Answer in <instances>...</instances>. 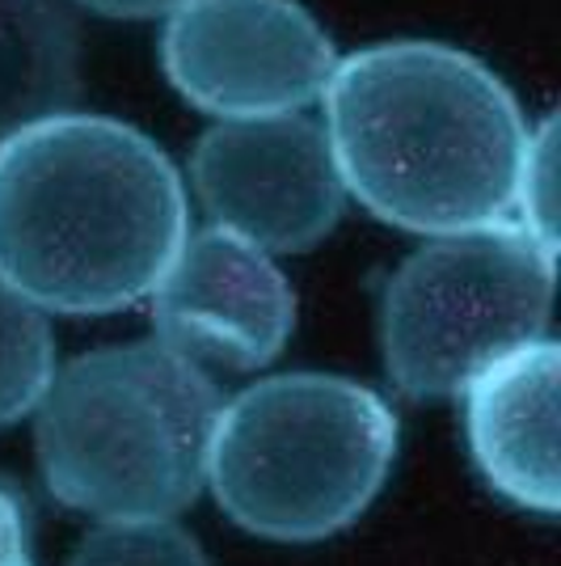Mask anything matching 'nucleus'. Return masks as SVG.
I'll return each instance as SVG.
<instances>
[{
    "label": "nucleus",
    "mask_w": 561,
    "mask_h": 566,
    "mask_svg": "<svg viewBox=\"0 0 561 566\" xmlns=\"http://www.w3.org/2000/svg\"><path fill=\"white\" fill-rule=\"evenodd\" d=\"M220 406L208 368L161 338L76 355L34 410L43 482L102 524L178 520L208 486Z\"/></svg>",
    "instance_id": "3"
},
{
    "label": "nucleus",
    "mask_w": 561,
    "mask_h": 566,
    "mask_svg": "<svg viewBox=\"0 0 561 566\" xmlns=\"http://www.w3.org/2000/svg\"><path fill=\"white\" fill-rule=\"evenodd\" d=\"M190 190L215 229L266 254L321 245L347 208L329 136L317 118H220L190 153Z\"/></svg>",
    "instance_id": "7"
},
{
    "label": "nucleus",
    "mask_w": 561,
    "mask_h": 566,
    "mask_svg": "<svg viewBox=\"0 0 561 566\" xmlns=\"http://www.w3.org/2000/svg\"><path fill=\"white\" fill-rule=\"evenodd\" d=\"M0 566H34L25 503L0 482Z\"/></svg>",
    "instance_id": "14"
},
{
    "label": "nucleus",
    "mask_w": 561,
    "mask_h": 566,
    "mask_svg": "<svg viewBox=\"0 0 561 566\" xmlns=\"http://www.w3.org/2000/svg\"><path fill=\"white\" fill-rule=\"evenodd\" d=\"M561 352L537 338L465 385V436L481 478L528 512L558 516Z\"/></svg>",
    "instance_id": "9"
},
{
    "label": "nucleus",
    "mask_w": 561,
    "mask_h": 566,
    "mask_svg": "<svg viewBox=\"0 0 561 566\" xmlns=\"http://www.w3.org/2000/svg\"><path fill=\"white\" fill-rule=\"evenodd\" d=\"M553 262L519 224L431 237L384 287L380 352L393 385L452 398L502 355L549 338Z\"/></svg>",
    "instance_id": "5"
},
{
    "label": "nucleus",
    "mask_w": 561,
    "mask_h": 566,
    "mask_svg": "<svg viewBox=\"0 0 561 566\" xmlns=\"http://www.w3.org/2000/svg\"><path fill=\"white\" fill-rule=\"evenodd\" d=\"M187 233V182L131 123L68 106L0 140V283L43 313L131 308Z\"/></svg>",
    "instance_id": "2"
},
{
    "label": "nucleus",
    "mask_w": 561,
    "mask_h": 566,
    "mask_svg": "<svg viewBox=\"0 0 561 566\" xmlns=\"http://www.w3.org/2000/svg\"><path fill=\"white\" fill-rule=\"evenodd\" d=\"M148 296L157 338L199 368H266L296 331V292L275 259L215 224L187 233Z\"/></svg>",
    "instance_id": "8"
},
{
    "label": "nucleus",
    "mask_w": 561,
    "mask_h": 566,
    "mask_svg": "<svg viewBox=\"0 0 561 566\" xmlns=\"http://www.w3.org/2000/svg\"><path fill=\"white\" fill-rule=\"evenodd\" d=\"M81 81V34L60 0H0V140L68 111Z\"/></svg>",
    "instance_id": "10"
},
{
    "label": "nucleus",
    "mask_w": 561,
    "mask_h": 566,
    "mask_svg": "<svg viewBox=\"0 0 561 566\" xmlns=\"http://www.w3.org/2000/svg\"><path fill=\"white\" fill-rule=\"evenodd\" d=\"M68 566H211L203 545L173 520H115L81 537Z\"/></svg>",
    "instance_id": "12"
},
{
    "label": "nucleus",
    "mask_w": 561,
    "mask_h": 566,
    "mask_svg": "<svg viewBox=\"0 0 561 566\" xmlns=\"http://www.w3.org/2000/svg\"><path fill=\"white\" fill-rule=\"evenodd\" d=\"M338 64L300 0H182L161 30L165 81L211 118L300 115Z\"/></svg>",
    "instance_id": "6"
},
{
    "label": "nucleus",
    "mask_w": 561,
    "mask_h": 566,
    "mask_svg": "<svg viewBox=\"0 0 561 566\" xmlns=\"http://www.w3.org/2000/svg\"><path fill=\"white\" fill-rule=\"evenodd\" d=\"M558 127L544 118L528 132V153L515 187V224L558 254Z\"/></svg>",
    "instance_id": "13"
},
{
    "label": "nucleus",
    "mask_w": 561,
    "mask_h": 566,
    "mask_svg": "<svg viewBox=\"0 0 561 566\" xmlns=\"http://www.w3.org/2000/svg\"><path fill=\"white\" fill-rule=\"evenodd\" d=\"M81 9H89L97 18H127V22H144V18H169L182 0H76Z\"/></svg>",
    "instance_id": "15"
},
{
    "label": "nucleus",
    "mask_w": 561,
    "mask_h": 566,
    "mask_svg": "<svg viewBox=\"0 0 561 566\" xmlns=\"http://www.w3.org/2000/svg\"><path fill=\"white\" fill-rule=\"evenodd\" d=\"M55 368L47 313L0 283V427H13L39 410Z\"/></svg>",
    "instance_id": "11"
},
{
    "label": "nucleus",
    "mask_w": 561,
    "mask_h": 566,
    "mask_svg": "<svg viewBox=\"0 0 561 566\" xmlns=\"http://www.w3.org/2000/svg\"><path fill=\"white\" fill-rule=\"evenodd\" d=\"M398 415L375 389L283 373L220 406L208 486L236 528L266 542H326L351 528L398 461Z\"/></svg>",
    "instance_id": "4"
},
{
    "label": "nucleus",
    "mask_w": 561,
    "mask_h": 566,
    "mask_svg": "<svg viewBox=\"0 0 561 566\" xmlns=\"http://www.w3.org/2000/svg\"><path fill=\"white\" fill-rule=\"evenodd\" d=\"M321 102L338 178L375 220L426 237L515 224L532 127L477 55L372 43L334 64Z\"/></svg>",
    "instance_id": "1"
}]
</instances>
